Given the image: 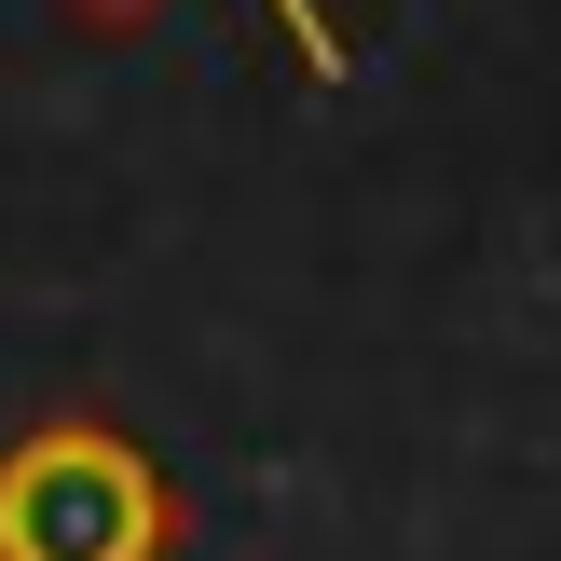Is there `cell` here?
<instances>
[{
    "label": "cell",
    "mask_w": 561,
    "mask_h": 561,
    "mask_svg": "<svg viewBox=\"0 0 561 561\" xmlns=\"http://www.w3.org/2000/svg\"><path fill=\"white\" fill-rule=\"evenodd\" d=\"M0 561H164V466L110 425H42L0 453Z\"/></svg>",
    "instance_id": "cell-1"
},
{
    "label": "cell",
    "mask_w": 561,
    "mask_h": 561,
    "mask_svg": "<svg viewBox=\"0 0 561 561\" xmlns=\"http://www.w3.org/2000/svg\"><path fill=\"white\" fill-rule=\"evenodd\" d=\"M274 27L301 42V69H343V42H329V0H274Z\"/></svg>",
    "instance_id": "cell-2"
}]
</instances>
